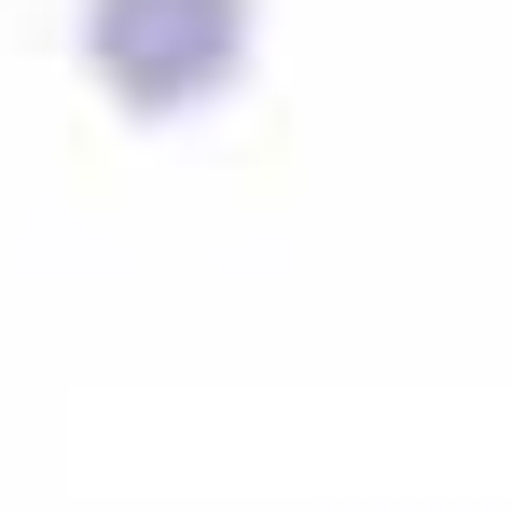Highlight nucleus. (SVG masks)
<instances>
[{
	"label": "nucleus",
	"instance_id": "obj_1",
	"mask_svg": "<svg viewBox=\"0 0 512 512\" xmlns=\"http://www.w3.org/2000/svg\"><path fill=\"white\" fill-rule=\"evenodd\" d=\"M84 56L125 111H194V97L236 84L250 0H84Z\"/></svg>",
	"mask_w": 512,
	"mask_h": 512
}]
</instances>
